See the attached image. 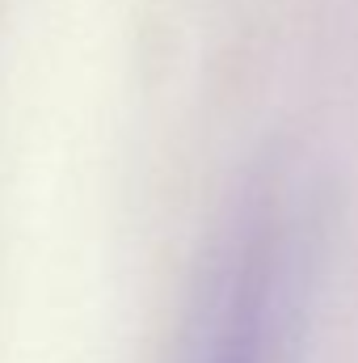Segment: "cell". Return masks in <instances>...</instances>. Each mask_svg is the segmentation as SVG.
<instances>
[{
	"instance_id": "cell-1",
	"label": "cell",
	"mask_w": 358,
	"mask_h": 363,
	"mask_svg": "<svg viewBox=\"0 0 358 363\" xmlns=\"http://www.w3.org/2000/svg\"><path fill=\"white\" fill-rule=\"evenodd\" d=\"M299 283V211L282 190L262 186L219 245L181 363H287Z\"/></svg>"
}]
</instances>
